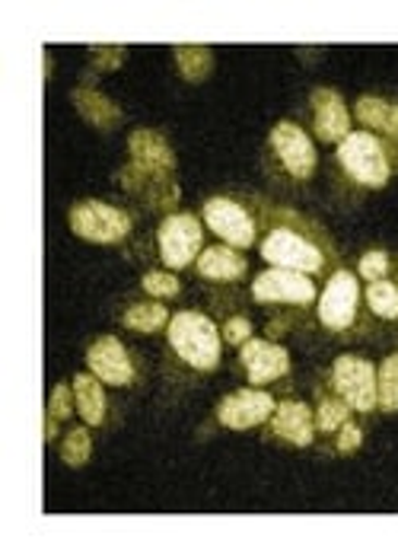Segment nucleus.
Instances as JSON below:
<instances>
[{
    "mask_svg": "<svg viewBox=\"0 0 398 558\" xmlns=\"http://www.w3.org/2000/svg\"><path fill=\"white\" fill-rule=\"evenodd\" d=\"M119 185L134 195L137 202H144L147 208L153 211H173L182 198V189H178L176 172L170 170H153V167H140L132 163L119 172Z\"/></svg>",
    "mask_w": 398,
    "mask_h": 558,
    "instance_id": "nucleus-11",
    "label": "nucleus"
},
{
    "mask_svg": "<svg viewBox=\"0 0 398 558\" xmlns=\"http://www.w3.org/2000/svg\"><path fill=\"white\" fill-rule=\"evenodd\" d=\"M335 167L360 192H380L398 175V141L373 131H351L335 147Z\"/></svg>",
    "mask_w": 398,
    "mask_h": 558,
    "instance_id": "nucleus-2",
    "label": "nucleus"
},
{
    "mask_svg": "<svg viewBox=\"0 0 398 558\" xmlns=\"http://www.w3.org/2000/svg\"><path fill=\"white\" fill-rule=\"evenodd\" d=\"M363 447V425L357 422V418H348L341 428L335 430V437H332V450L338 453V457H351Z\"/></svg>",
    "mask_w": 398,
    "mask_h": 558,
    "instance_id": "nucleus-30",
    "label": "nucleus"
},
{
    "mask_svg": "<svg viewBox=\"0 0 398 558\" xmlns=\"http://www.w3.org/2000/svg\"><path fill=\"white\" fill-rule=\"evenodd\" d=\"M259 256L265 258L271 268L300 271L315 281H328L332 271L341 268L338 246L319 220H312L297 208L271 205V202H265Z\"/></svg>",
    "mask_w": 398,
    "mask_h": 558,
    "instance_id": "nucleus-1",
    "label": "nucleus"
},
{
    "mask_svg": "<svg viewBox=\"0 0 398 558\" xmlns=\"http://www.w3.org/2000/svg\"><path fill=\"white\" fill-rule=\"evenodd\" d=\"M355 119L363 125V131H373L380 137L398 141V99L363 93V96H357Z\"/></svg>",
    "mask_w": 398,
    "mask_h": 558,
    "instance_id": "nucleus-19",
    "label": "nucleus"
},
{
    "mask_svg": "<svg viewBox=\"0 0 398 558\" xmlns=\"http://www.w3.org/2000/svg\"><path fill=\"white\" fill-rule=\"evenodd\" d=\"M239 367L249 387L265 389L290 374V351L271 339H249L239 348Z\"/></svg>",
    "mask_w": 398,
    "mask_h": 558,
    "instance_id": "nucleus-15",
    "label": "nucleus"
},
{
    "mask_svg": "<svg viewBox=\"0 0 398 558\" xmlns=\"http://www.w3.org/2000/svg\"><path fill=\"white\" fill-rule=\"evenodd\" d=\"M319 326L335 339H355L363 329V291L351 268H335L315 301Z\"/></svg>",
    "mask_w": 398,
    "mask_h": 558,
    "instance_id": "nucleus-6",
    "label": "nucleus"
},
{
    "mask_svg": "<svg viewBox=\"0 0 398 558\" xmlns=\"http://www.w3.org/2000/svg\"><path fill=\"white\" fill-rule=\"evenodd\" d=\"M64 466L71 470H80L87 466L89 457H92V437H89V425L87 428H71L64 437H61V447H58Z\"/></svg>",
    "mask_w": 398,
    "mask_h": 558,
    "instance_id": "nucleus-27",
    "label": "nucleus"
},
{
    "mask_svg": "<svg viewBox=\"0 0 398 558\" xmlns=\"http://www.w3.org/2000/svg\"><path fill=\"white\" fill-rule=\"evenodd\" d=\"M166 344H170V354H173L178 367L195 374V377L214 374L221 367V326L211 316L198 313V310H182L170 319Z\"/></svg>",
    "mask_w": 398,
    "mask_h": 558,
    "instance_id": "nucleus-3",
    "label": "nucleus"
},
{
    "mask_svg": "<svg viewBox=\"0 0 398 558\" xmlns=\"http://www.w3.org/2000/svg\"><path fill=\"white\" fill-rule=\"evenodd\" d=\"M201 220L221 243L242 253L259 246L265 202L256 195H211L201 205Z\"/></svg>",
    "mask_w": 398,
    "mask_h": 558,
    "instance_id": "nucleus-4",
    "label": "nucleus"
},
{
    "mask_svg": "<svg viewBox=\"0 0 398 558\" xmlns=\"http://www.w3.org/2000/svg\"><path fill=\"white\" fill-rule=\"evenodd\" d=\"M173 58H176L178 74L188 84H201L214 71V51L208 45H176L173 48Z\"/></svg>",
    "mask_w": 398,
    "mask_h": 558,
    "instance_id": "nucleus-24",
    "label": "nucleus"
},
{
    "mask_svg": "<svg viewBox=\"0 0 398 558\" xmlns=\"http://www.w3.org/2000/svg\"><path fill=\"white\" fill-rule=\"evenodd\" d=\"M268 437L277 440V444H287V447H312L315 444V415H312V405H307L303 399H281L274 415L268 418Z\"/></svg>",
    "mask_w": 398,
    "mask_h": 558,
    "instance_id": "nucleus-16",
    "label": "nucleus"
},
{
    "mask_svg": "<svg viewBox=\"0 0 398 558\" xmlns=\"http://www.w3.org/2000/svg\"><path fill=\"white\" fill-rule=\"evenodd\" d=\"M157 250H160V262L170 271H182L195 265L204 250V220L188 211L166 215L157 227Z\"/></svg>",
    "mask_w": 398,
    "mask_h": 558,
    "instance_id": "nucleus-9",
    "label": "nucleus"
},
{
    "mask_svg": "<svg viewBox=\"0 0 398 558\" xmlns=\"http://www.w3.org/2000/svg\"><path fill=\"white\" fill-rule=\"evenodd\" d=\"M87 367L89 374H96L105 387L125 389L137 384V364H134L132 351L122 344L119 336H99L89 344Z\"/></svg>",
    "mask_w": 398,
    "mask_h": 558,
    "instance_id": "nucleus-13",
    "label": "nucleus"
},
{
    "mask_svg": "<svg viewBox=\"0 0 398 558\" xmlns=\"http://www.w3.org/2000/svg\"><path fill=\"white\" fill-rule=\"evenodd\" d=\"M89 58L99 71H119L128 61L125 45H89Z\"/></svg>",
    "mask_w": 398,
    "mask_h": 558,
    "instance_id": "nucleus-31",
    "label": "nucleus"
},
{
    "mask_svg": "<svg viewBox=\"0 0 398 558\" xmlns=\"http://www.w3.org/2000/svg\"><path fill=\"white\" fill-rule=\"evenodd\" d=\"M74 412H77L74 384H71V380H67V384H58V387L51 389V396H48V409H45V415H51L54 422H67Z\"/></svg>",
    "mask_w": 398,
    "mask_h": 558,
    "instance_id": "nucleus-29",
    "label": "nucleus"
},
{
    "mask_svg": "<svg viewBox=\"0 0 398 558\" xmlns=\"http://www.w3.org/2000/svg\"><path fill=\"white\" fill-rule=\"evenodd\" d=\"M274 409H277V399L268 389L242 387L229 392V396H223L217 409H214V418L226 430H252L268 425Z\"/></svg>",
    "mask_w": 398,
    "mask_h": 558,
    "instance_id": "nucleus-12",
    "label": "nucleus"
},
{
    "mask_svg": "<svg viewBox=\"0 0 398 558\" xmlns=\"http://www.w3.org/2000/svg\"><path fill=\"white\" fill-rule=\"evenodd\" d=\"M58 425L61 422H54L51 415H45V444H54L58 440Z\"/></svg>",
    "mask_w": 398,
    "mask_h": 558,
    "instance_id": "nucleus-33",
    "label": "nucleus"
},
{
    "mask_svg": "<svg viewBox=\"0 0 398 558\" xmlns=\"http://www.w3.org/2000/svg\"><path fill=\"white\" fill-rule=\"evenodd\" d=\"M312 415H315V434H319V437H335V430L341 428L348 418H355V409H351L335 389L328 387V384H322L319 392H315V409H312Z\"/></svg>",
    "mask_w": 398,
    "mask_h": 558,
    "instance_id": "nucleus-23",
    "label": "nucleus"
},
{
    "mask_svg": "<svg viewBox=\"0 0 398 558\" xmlns=\"http://www.w3.org/2000/svg\"><path fill=\"white\" fill-rule=\"evenodd\" d=\"M265 167L277 182H284L290 189L310 185L319 170V154H315V144L307 129L297 122H287V119L277 122L268 134Z\"/></svg>",
    "mask_w": 398,
    "mask_h": 558,
    "instance_id": "nucleus-5",
    "label": "nucleus"
},
{
    "mask_svg": "<svg viewBox=\"0 0 398 558\" xmlns=\"http://www.w3.org/2000/svg\"><path fill=\"white\" fill-rule=\"evenodd\" d=\"M376 409L398 415V351L386 354L376 371Z\"/></svg>",
    "mask_w": 398,
    "mask_h": 558,
    "instance_id": "nucleus-26",
    "label": "nucleus"
},
{
    "mask_svg": "<svg viewBox=\"0 0 398 558\" xmlns=\"http://www.w3.org/2000/svg\"><path fill=\"white\" fill-rule=\"evenodd\" d=\"M128 154H132V163L176 172V150L157 129H134L128 134Z\"/></svg>",
    "mask_w": 398,
    "mask_h": 558,
    "instance_id": "nucleus-20",
    "label": "nucleus"
},
{
    "mask_svg": "<svg viewBox=\"0 0 398 558\" xmlns=\"http://www.w3.org/2000/svg\"><path fill=\"white\" fill-rule=\"evenodd\" d=\"M140 291L153 301H173L182 294V281L173 271H147L140 281Z\"/></svg>",
    "mask_w": 398,
    "mask_h": 558,
    "instance_id": "nucleus-28",
    "label": "nucleus"
},
{
    "mask_svg": "<svg viewBox=\"0 0 398 558\" xmlns=\"http://www.w3.org/2000/svg\"><path fill=\"white\" fill-rule=\"evenodd\" d=\"M195 271L201 281H211V284H239L249 275V262H246V256H239V250L221 243V246L201 250V256L195 262Z\"/></svg>",
    "mask_w": 398,
    "mask_h": 558,
    "instance_id": "nucleus-17",
    "label": "nucleus"
},
{
    "mask_svg": "<svg viewBox=\"0 0 398 558\" xmlns=\"http://www.w3.org/2000/svg\"><path fill=\"white\" fill-rule=\"evenodd\" d=\"M363 303L366 310L383 319V323H396L398 319V278H386V281H370L363 288Z\"/></svg>",
    "mask_w": 398,
    "mask_h": 558,
    "instance_id": "nucleus-25",
    "label": "nucleus"
},
{
    "mask_svg": "<svg viewBox=\"0 0 398 558\" xmlns=\"http://www.w3.org/2000/svg\"><path fill=\"white\" fill-rule=\"evenodd\" d=\"M71 102L80 112V119L92 125L96 131H115L125 122V112L115 99H109L105 93L92 89V86H77L71 89Z\"/></svg>",
    "mask_w": 398,
    "mask_h": 558,
    "instance_id": "nucleus-18",
    "label": "nucleus"
},
{
    "mask_svg": "<svg viewBox=\"0 0 398 558\" xmlns=\"http://www.w3.org/2000/svg\"><path fill=\"white\" fill-rule=\"evenodd\" d=\"M74 396H77V415L89 428H102L109 418V399H105V384L96 374H77L74 380Z\"/></svg>",
    "mask_w": 398,
    "mask_h": 558,
    "instance_id": "nucleus-21",
    "label": "nucleus"
},
{
    "mask_svg": "<svg viewBox=\"0 0 398 558\" xmlns=\"http://www.w3.org/2000/svg\"><path fill=\"white\" fill-rule=\"evenodd\" d=\"M312 131L322 144H341L355 131V116L345 102V96L332 86H315L310 93Z\"/></svg>",
    "mask_w": 398,
    "mask_h": 558,
    "instance_id": "nucleus-14",
    "label": "nucleus"
},
{
    "mask_svg": "<svg viewBox=\"0 0 398 558\" xmlns=\"http://www.w3.org/2000/svg\"><path fill=\"white\" fill-rule=\"evenodd\" d=\"M252 332H256V326H252V319H249V316H229V319H223V326H221L223 342L233 344V348H242L249 339H256Z\"/></svg>",
    "mask_w": 398,
    "mask_h": 558,
    "instance_id": "nucleus-32",
    "label": "nucleus"
},
{
    "mask_svg": "<svg viewBox=\"0 0 398 558\" xmlns=\"http://www.w3.org/2000/svg\"><path fill=\"white\" fill-rule=\"evenodd\" d=\"M170 306L163 301H134L122 310V326L128 332H137V336H157V332H166L170 326Z\"/></svg>",
    "mask_w": 398,
    "mask_h": 558,
    "instance_id": "nucleus-22",
    "label": "nucleus"
},
{
    "mask_svg": "<svg viewBox=\"0 0 398 558\" xmlns=\"http://www.w3.org/2000/svg\"><path fill=\"white\" fill-rule=\"evenodd\" d=\"M252 301L262 306H290V310H310L319 301L315 278L287 271V268H268L252 278Z\"/></svg>",
    "mask_w": 398,
    "mask_h": 558,
    "instance_id": "nucleus-10",
    "label": "nucleus"
},
{
    "mask_svg": "<svg viewBox=\"0 0 398 558\" xmlns=\"http://www.w3.org/2000/svg\"><path fill=\"white\" fill-rule=\"evenodd\" d=\"M67 223L74 230V236L87 240V243H99V246H119L134 233V215L102 202V198H80L71 205L67 211Z\"/></svg>",
    "mask_w": 398,
    "mask_h": 558,
    "instance_id": "nucleus-7",
    "label": "nucleus"
},
{
    "mask_svg": "<svg viewBox=\"0 0 398 558\" xmlns=\"http://www.w3.org/2000/svg\"><path fill=\"white\" fill-rule=\"evenodd\" d=\"M328 387L355 409V415L380 412L376 409V367L366 354H357V351L338 354L328 371Z\"/></svg>",
    "mask_w": 398,
    "mask_h": 558,
    "instance_id": "nucleus-8",
    "label": "nucleus"
}]
</instances>
